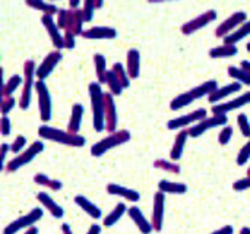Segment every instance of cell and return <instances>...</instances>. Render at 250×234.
<instances>
[{
	"mask_svg": "<svg viewBox=\"0 0 250 234\" xmlns=\"http://www.w3.org/2000/svg\"><path fill=\"white\" fill-rule=\"evenodd\" d=\"M218 88H220V86H218V82H217L215 79L207 81V82H204V84H201V85L192 88L190 91H186V92L177 95L176 98H173L171 103H170V108H171L173 111H176V110H180V108H183V107H188V106H190V104H192L193 101H196V100H201V98H204V97L212 95Z\"/></svg>",
	"mask_w": 250,
	"mask_h": 234,
	"instance_id": "6da1fadb",
	"label": "cell"
},
{
	"mask_svg": "<svg viewBox=\"0 0 250 234\" xmlns=\"http://www.w3.org/2000/svg\"><path fill=\"white\" fill-rule=\"evenodd\" d=\"M38 136L41 139L45 141H51L60 145H66V147H73V148H81L85 147L86 139L81 135H73L67 130H62L48 125H41L38 128Z\"/></svg>",
	"mask_w": 250,
	"mask_h": 234,
	"instance_id": "7a4b0ae2",
	"label": "cell"
},
{
	"mask_svg": "<svg viewBox=\"0 0 250 234\" xmlns=\"http://www.w3.org/2000/svg\"><path fill=\"white\" fill-rule=\"evenodd\" d=\"M89 100H91V111H92V126L95 132L105 130V119H104V92L100 82H91L88 86Z\"/></svg>",
	"mask_w": 250,
	"mask_h": 234,
	"instance_id": "3957f363",
	"label": "cell"
},
{
	"mask_svg": "<svg viewBox=\"0 0 250 234\" xmlns=\"http://www.w3.org/2000/svg\"><path fill=\"white\" fill-rule=\"evenodd\" d=\"M132 138L130 132L126 130V129H122V130H117L114 133H110L107 138L98 141L97 144H94L91 147V155L92 157H103L105 152H108L110 149L116 148V147H120L126 142H129Z\"/></svg>",
	"mask_w": 250,
	"mask_h": 234,
	"instance_id": "277c9868",
	"label": "cell"
},
{
	"mask_svg": "<svg viewBox=\"0 0 250 234\" xmlns=\"http://www.w3.org/2000/svg\"><path fill=\"white\" fill-rule=\"evenodd\" d=\"M35 76H37V67L34 60H26L23 63V85L22 92L19 97V107L22 110H28L31 100H32V89L35 88Z\"/></svg>",
	"mask_w": 250,
	"mask_h": 234,
	"instance_id": "5b68a950",
	"label": "cell"
},
{
	"mask_svg": "<svg viewBox=\"0 0 250 234\" xmlns=\"http://www.w3.org/2000/svg\"><path fill=\"white\" fill-rule=\"evenodd\" d=\"M44 151V142L41 141H35L34 144H31L22 154L16 155L15 158H12L7 164H6V173H15L19 169L28 166L38 154H41Z\"/></svg>",
	"mask_w": 250,
	"mask_h": 234,
	"instance_id": "8992f818",
	"label": "cell"
},
{
	"mask_svg": "<svg viewBox=\"0 0 250 234\" xmlns=\"http://www.w3.org/2000/svg\"><path fill=\"white\" fill-rule=\"evenodd\" d=\"M42 215H44L42 208H34L23 217H19L18 220L7 224L3 230V234H16L23 229H31L42 218Z\"/></svg>",
	"mask_w": 250,
	"mask_h": 234,
	"instance_id": "52a82bcc",
	"label": "cell"
},
{
	"mask_svg": "<svg viewBox=\"0 0 250 234\" xmlns=\"http://www.w3.org/2000/svg\"><path fill=\"white\" fill-rule=\"evenodd\" d=\"M229 123V117L227 114H212L211 117H207L204 120H201L199 123L190 126L188 129L189 132V138H199L202 136L205 132L214 129V128H220V126H227Z\"/></svg>",
	"mask_w": 250,
	"mask_h": 234,
	"instance_id": "ba28073f",
	"label": "cell"
},
{
	"mask_svg": "<svg viewBox=\"0 0 250 234\" xmlns=\"http://www.w3.org/2000/svg\"><path fill=\"white\" fill-rule=\"evenodd\" d=\"M35 92L38 95V107H40V117L44 123H47L53 116V103L48 86L44 81L35 82Z\"/></svg>",
	"mask_w": 250,
	"mask_h": 234,
	"instance_id": "9c48e42d",
	"label": "cell"
},
{
	"mask_svg": "<svg viewBox=\"0 0 250 234\" xmlns=\"http://www.w3.org/2000/svg\"><path fill=\"white\" fill-rule=\"evenodd\" d=\"M245 22H248V13L243 10L234 12L230 18H227L221 25L217 26L215 29V37L218 38H226L229 35H231L236 29H239Z\"/></svg>",
	"mask_w": 250,
	"mask_h": 234,
	"instance_id": "30bf717a",
	"label": "cell"
},
{
	"mask_svg": "<svg viewBox=\"0 0 250 234\" xmlns=\"http://www.w3.org/2000/svg\"><path fill=\"white\" fill-rule=\"evenodd\" d=\"M217 16H218V15H217V10H214V9L207 10V12L201 13L199 16H196V18L188 21L186 23H183V25H182V34H185V35H192V34H195L196 31H199V29L205 28L207 25H209L211 22H214V21L217 19Z\"/></svg>",
	"mask_w": 250,
	"mask_h": 234,
	"instance_id": "8fae6325",
	"label": "cell"
},
{
	"mask_svg": "<svg viewBox=\"0 0 250 234\" xmlns=\"http://www.w3.org/2000/svg\"><path fill=\"white\" fill-rule=\"evenodd\" d=\"M207 117H208V111H207L205 108H198V110H195V111H192V113H189V114H183V116H180V117H176V119L168 120L167 128H168L170 130L185 129V128L190 126V125H193V123H195V125L199 123L201 120H204V119H207Z\"/></svg>",
	"mask_w": 250,
	"mask_h": 234,
	"instance_id": "7c38bea8",
	"label": "cell"
},
{
	"mask_svg": "<svg viewBox=\"0 0 250 234\" xmlns=\"http://www.w3.org/2000/svg\"><path fill=\"white\" fill-rule=\"evenodd\" d=\"M104 119H105V130L110 133L117 132V107L114 103V95L110 92H104Z\"/></svg>",
	"mask_w": 250,
	"mask_h": 234,
	"instance_id": "4fadbf2b",
	"label": "cell"
},
{
	"mask_svg": "<svg viewBox=\"0 0 250 234\" xmlns=\"http://www.w3.org/2000/svg\"><path fill=\"white\" fill-rule=\"evenodd\" d=\"M62 59H63V54L59 50H54V51L48 53L42 59L40 66L37 67V78H38V81H45L53 73V70L56 69V66L60 63Z\"/></svg>",
	"mask_w": 250,
	"mask_h": 234,
	"instance_id": "5bb4252c",
	"label": "cell"
},
{
	"mask_svg": "<svg viewBox=\"0 0 250 234\" xmlns=\"http://www.w3.org/2000/svg\"><path fill=\"white\" fill-rule=\"evenodd\" d=\"M164 211H166V193L157 192L154 195V204H152V218L151 224L154 227V232L160 233L164 226Z\"/></svg>",
	"mask_w": 250,
	"mask_h": 234,
	"instance_id": "9a60e30c",
	"label": "cell"
},
{
	"mask_svg": "<svg viewBox=\"0 0 250 234\" xmlns=\"http://www.w3.org/2000/svg\"><path fill=\"white\" fill-rule=\"evenodd\" d=\"M41 22H42L48 37L51 38V43L56 47V50L60 51L62 48H64V35L60 34V28L57 26V22L54 21V16L42 15L41 16Z\"/></svg>",
	"mask_w": 250,
	"mask_h": 234,
	"instance_id": "2e32d148",
	"label": "cell"
},
{
	"mask_svg": "<svg viewBox=\"0 0 250 234\" xmlns=\"http://www.w3.org/2000/svg\"><path fill=\"white\" fill-rule=\"evenodd\" d=\"M248 104H250V91H248L243 95H239L227 103H221V104H215L212 107V114H229L233 110L246 107Z\"/></svg>",
	"mask_w": 250,
	"mask_h": 234,
	"instance_id": "e0dca14e",
	"label": "cell"
},
{
	"mask_svg": "<svg viewBox=\"0 0 250 234\" xmlns=\"http://www.w3.org/2000/svg\"><path fill=\"white\" fill-rule=\"evenodd\" d=\"M85 40H114L117 38V29L111 26H91L82 32Z\"/></svg>",
	"mask_w": 250,
	"mask_h": 234,
	"instance_id": "ac0fdd59",
	"label": "cell"
},
{
	"mask_svg": "<svg viewBox=\"0 0 250 234\" xmlns=\"http://www.w3.org/2000/svg\"><path fill=\"white\" fill-rule=\"evenodd\" d=\"M82 25H83L82 9H76V10H72V9H69V12H67V22H66L64 32L73 34L75 37H78V35H82V32H83V29H82Z\"/></svg>",
	"mask_w": 250,
	"mask_h": 234,
	"instance_id": "d6986e66",
	"label": "cell"
},
{
	"mask_svg": "<svg viewBox=\"0 0 250 234\" xmlns=\"http://www.w3.org/2000/svg\"><path fill=\"white\" fill-rule=\"evenodd\" d=\"M107 193L108 195H113V196H120L126 201H130V202H138L141 199V193L133 191V189H129L126 186H122V185H117V183H108L107 185Z\"/></svg>",
	"mask_w": 250,
	"mask_h": 234,
	"instance_id": "ffe728a7",
	"label": "cell"
},
{
	"mask_svg": "<svg viewBox=\"0 0 250 234\" xmlns=\"http://www.w3.org/2000/svg\"><path fill=\"white\" fill-rule=\"evenodd\" d=\"M37 201L47 210V213H50L51 217H54V218H63V215H64L63 208L47 192H40L37 195Z\"/></svg>",
	"mask_w": 250,
	"mask_h": 234,
	"instance_id": "44dd1931",
	"label": "cell"
},
{
	"mask_svg": "<svg viewBox=\"0 0 250 234\" xmlns=\"http://www.w3.org/2000/svg\"><path fill=\"white\" fill-rule=\"evenodd\" d=\"M127 214H129V217L132 218V221L136 224V227H138V230H139L141 233L142 234L152 233L154 227H152V224L145 218V215L142 214L141 208H138V207H130V208L127 210Z\"/></svg>",
	"mask_w": 250,
	"mask_h": 234,
	"instance_id": "7402d4cb",
	"label": "cell"
},
{
	"mask_svg": "<svg viewBox=\"0 0 250 234\" xmlns=\"http://www.w3.org/2000/svg\"><path fill=\"white\" fill-rule=\"evenodd\" d=\"M126 70L130 79H136L141 73V53L136 48H130L126 54Z\"/></svg>",
	"mask_w": 250,
	"mask_h": 234,
	"instance_id": "603a6c76",
	"label": "cell"
},
{
	"mask_svg": "<svg viewBox=\"0 0 250 234\" xmlns=\"http://www.w3.org/2000/svg\"><path fill=\"white\" fill-rule=\"evenodd\" d=\"M242 84L240 82H233V84H229V85H224V86H221V88H218L212 95H209L208 97V101L211 103V104H218L220 101H223L224 98H227V97H230V95H234L236 92H239L240 89H242Z\"/></svg>",
	"mask_w": 250,
	"mask_h": 234,
	"instance_id": "cb8c5ba5",
	"label": "cell"
},
{
	"mask_svg": "<svg viewBox=\"0 0 250 234\" xmlns=\"http://www.w3.org/2000/svg\"><path fill=\"white\" fill-rule=\"evenodd\" d=\"M83 106L76 103L73 104L72 107V111H70V117H69V122H67V132L73 133V135H79L78 132L81 130V126H82V117H83Z\"/></svg>",
	"mask_w": 250,
	"mask_h": 234,
	"instance_id": "d4e9b609",
	"label": "cell"
},
{
	"mask_svg": "<svg viewBox=\"0 0 250 234\" xmlns=\"http://www.w3.org/2000/svg\"><path fill=\"white\" fill-rule=\"evenodd\" d=\"M75 204L83 211L86 213L91 218L94 220H101L103 218V211L100 210V207H97L92 201H89L88 198L82 196V195H78L75 196Z\"/></svg>",
	"mask_w": 250,
	"mask_h": 234,
	"instance_id": "484cf974",
	"label": "cell"
},
{
	"mask_svg": "<svg viewBox=\"0 0 250 234\" xmlns=\"http://www.w3.org/2000/svg\"><path fill=\"white\" fill-rule=\"evenodd\" d=\"M188 138H189V132L188 130H180L174 139V144L171 147V151H170V158L171 161H179L182 157H183V152H185V147H186V142H188Z\"/></svg>",
	"mask_w": 250,
	"mask_h": 234,
	"instance_id": "4316f807",
	"label": "cell"
},
{
	"mask_svg": "<svg viewBox=\"0 0 250 234\" xmlns=\"http://www.w3.org/2000/svg\"><path fill=\"white\" fill-rule=\"evenodd\" d=\"M239 48L234 44H223V45H217L214 48L209 50V57L212 59H226V57H233L237 56Z\"/></svg>",
	"mask_w": 250,
	"mask_h": 234,
	"instance_id": "83f0119b",
	"label": "cell"
},
{
	"mask_svg": "<svg viewBox=\"0 0 250 234\" xmlns=\"http://www.w3.org/2000/svg\"><path fill=\"white\" fill-rule=\"evenodd\" d=\"M158 191L163 193H171V195H185L188 192V185L179 183V182H170V180H161L158 183Z\"/></svg>",
	"mask_w": 250,
	"mask_h": 234,
	"instance_id": "f1b7e54d",
	"label": "cell"
},
{
	"mask_svg": "<svg viewBox=\"0 0 250 234\" xmlns=\"http://www.w3.org/2000/svg\"><path fill=\"white\" fill-rule=\"evenodd\" d=\"M21 85H23V78H22L21 75H12L6 82L1 85V92H0L1 98H4V97H13L12 94H13Z\"/></svg>",
	"mask_w": 250,
	"mask_h": 234,
	"instance_id": "f546056e",
	"label": "cell"
},
{
	"mask_svg": "<svg viewBox=\"0 0 250 234\" xmlns=\"http://www.w3.org/2000/svg\"><path fill=\"white\" fill-rule=\"evenodd\" d=\"M34 182L42 188H47L50 191H54V192H59L63 189V183L60 180H56V179H51L48 177L47 174H42V173H37L34 174Z\"/></svg>",
	"mask_w": 250,
	"mask_h": 234,
	"instance_id": "4dcf8cb0",
	"label": "cell"
},
{
	"mask_svg": "<svg viewBox=\"0 0 250 234\" xmlns=\"http://www.w3.org/2000/svg\"><path fill=\"white\" fill-rule=\"evenodd\" d=\"M126 213H127V207H126L123 202H119V204L113 208V211L103 220V226H104V227H113L114 224H117V221H120V218H122Z\"/></svg>",
	"mask_w": 250,
	"mask_h": 234,
	"instance_id": "1f68e13d",
	"label": "cell"
},
{
	"mask_svg": "<svg viewBox=\"0 0 250 234\" xmlns=\"http://www.w3.org/2000/svg\"><path fill=\"white\" fill-rule=\"evenodd\" d=\"M94 60V66H95V73H97V82L100 84H105V79H107V60H105V56L97 53L94 54L92 57Z\"/></svg>",
	"mask_w": 250,
	"mask_h": 234,
	"instance_id": "d6a6232c",
	"label": "cell"
},
{
	"mask_svg": "<svg viewBox=\"0 0 250 234\" xmlns=\"http://www.w3.org/2000/svg\"><path fill=\"white\" fill-rule=\"evenodd\" d=\"M25 3H26V6H29V7L42 12V15H51V16H54V15H57L59 10H60L56 4L47 3V1H42V0H26Z\"/></svg>",
	"mask_w": 250,
	"mask_h": 234,
	"instance_id": "836d02e7",
	"label": "cell"
},
{
	"mask_svg": "<svg viewBox=\"0 0 250 234\" xmlns=\"http://www.w3.org/2000/svg\"><path fill=\"white\" fill-rule=\"evenodd\" d=\"M250 35V21L248 22H245L239 29H236L231 35H229V37H226L224 38V44H237L239 41H242V40H245L246 37H249Z\"/></svg>",
	"mask_w": 250,
	"mask_h": 234,
	"instance_id": "e575fe53",
	"label": "cell"
},
{
	"mask_svg": "<svg viewBox=\"0 0 250 234\" xmlns=\"http://www.w3.org/2000/svg\"><path fill=\"white\" fill-rule=\"evenodd\" d=\"M105 85L108 86V91H110V94H113V95H122V92H123V85H122V82L117 79V76H116V73L113 72V70H108L107 72V79H105Z\"/></svg>",
	"mask_w": 250,
	"mask_h": 234,
	"instance_id": "d590c367",
	"label": "cell"
},
{
	"mask_svg": "<svg viewBox=\"0 0 250 234\" xmlns=\"http://www.w3.org/2000/svg\"><path fill=\"white\" fill-rule=\"evenodd\" d=\"M229 76L233 78L236 82H240L242 85H249L250 86V75L243 70L242 67H237V66H229Z\"/></svg>",
	"mask_w": 250,
	"mask_h": 234,
	"instance_id": "8d00e7d4",
	"label": "cell"
},
{
	"mask_svg": "<svg viewBox=\"0 0 250 234\" xmlns=\"http://www.w3.org/2000/svg\"><path fill=\"white\" fill-rule=\"evenodd\" d=\"M152 166L155 169H158V170H164V171L171 173V174H180V171H182L180 166L176 161H167V160H163V158L155 160Z\"/></svg>",
	"mask_w": 250,
	"mask_h": 234,
	"instance_id": "74e56055",
	"label": "cell"
},
{
	"mask_svg": "<svg viewBox=\"0 0 250 234\" xmlns=\"http://www.w3.org/2000/svg\"><path fill=\"white\" fill-rule=\"evenodd\" d=\"M111 70L116 73V76H117V79L122 82V85H123V88L126 89V88H129V85H130V78H129V75H127V70H126V67L122 64V63H114L113 64V67H111Z\"/></svg>",
	"mask_w": 250,
	"mask_h": 234,
	"instance_id": "f35d334b",
	"label": "cell"
},
{
	"mask_svg": "<svg viewBox=\"0 0 250 234\" xmlns=\"http://www.w3.org/2000/svg\"><path fill=\"white\" fill-rule=\"evenodd\" d=\"M82 16H83V22H91L94 19V12L97 10L95 9V4H94V0H86L83 1L82 4Z\"/></svg>",
	"mask_w": 250,
	"mask_h": 234,
	"instance_id": "ab89813d",
	"label": "cell"
},
{
	"mask_svg": "<svg viewBox=\"0 0 250 234\" xmlns=\"http://www.w3.org/2000/svg\"><path fill=\"white\" fill-rule=\"evenodd\" d=\"M237 125H239V129H240L242 135H243L245 138L250 139V122L249 117H248L245 113H242V114L237 116Z\"/></svg>",
	"mask_w": 250,
	"mask_h": 234,
	"instance_id": "60d3db41",
	"label": "cell"
},
{
	"mask_svg": "<svg viewBox=\"0 0 250 234\" xmlns=\"http://www.w3.org/2000/svg\"><path fill=\"white\" fill-rule=\"evenodd\" d=\"M15 104H16V100L13 97H4L1 98V103H0V111L3 116H7L13 108H15Z\"/></svg>",
	"mask_w": 250,
	"mask_h": 234,
	"instance_id": "b9f144b4",
	"label": "cell"
},
{
	"mask_svg": "<svg viewBox=\"0 0 250 234\" xmlns=\"http://www.w3.org/2000/svg\"><path fill=\"white\" fill-rule=\"evenodd\" d=\"M25 147H26V138L23 135H18L15 138V141L10 144V151L13 154H18L19 155V152H22Z\"/></svg>",
	"mask_w": 250,
	"mask_h": 234,
	"instance_id": "7bdbcfd3",
	"label": "cell"
},
{
	"mask_svg": "<svg viewBox=\"0 0 250 234\" xmlns=\"http://www.w3.org/2000/svg\"><path fill=\"white\" fill-rule=\"evenodd\" d=\"M231 136H233V128L231 126H223V129L218 133V142H220V145H223V147L227 145L230 142Z\"/></svg>",
	"mask_w": 250,
	"mask_h": 234,
	"instance_id": "ee69618b",
	"label": "cell"
},
{
	"mask_svg": "<svg viewBox=\"0 0 250 234\" xmlns=\"http://www.w3.org/2000/svg\"><path fill=\"white\" fill-rule=\"evenodd\" d=\"M250 160V139L243 145V148L240 149L239 155H237V164L239 166H246V163Z\"/></svg>",
	"mask_w": 250,
	"mask_h": 234,
	"instance_id": "f6af8a7d",
	"label": "cell"
},
{
	"mask_svg": "<svg viewBox=\"0 0 250 234\" xmlns=\"http://www.w3.org/2000/svg\"><path fill=\"white\" fill-rule=\"evenodd\" d=\"M10 132H12V122L7 116H3L0 122V133L1 136H9Z\"/></svg>",
	"mask_w": 250,
	"mask_h": 234,
	"instance_id": "bcb514c9",
	"label": "cell"
},
{
	"mask_svg": "<svg viewBox=\"0 0 250 234\" xmlns=\"http://www.w3.org/2000/svg\"><path fill=\"white\" fill-rule=\"evenodd\" d=\"M233 189H234L236 192H243V191L250 189V176L243 177V179L234 182V183H233Z\"/></svg>",
	"mask_w": 250,
	"mask_h": 234,
	"instance_id": "7dc6e473",
	"label": "cell"
},
{
	"mask_svg": "<svg viewBox=\"0 0 250 234\" xmlns=\"http://www.w3.org/2000/svg\"><path fill=\"white\" fill-rule=\"evenodd\" d=\"M67 12H69V9H60V10H59V13H57V19H56V22H57V26H59L60 29H64V28H66V22H67Z\"/></svg>",
	"mask_w": 250,
	"mask_h": 234,
	"instance_id": "c3c4849f",
	"label": "cell"
},
{
	"mask_svg": "<svg viewBox=\"0 0 250 234\" xmlns=\"http://www.w3.org/2000/svg\"><path fill=\"white\" fill-rule=\"evenodd\" d=\"M76 45V37L73 34L64 32V48L67 50H73Z\"/></svg>",
	"mask_w": 250,
	"mask_h": 234,
	"instance_id": "681fc988",
	"label": "cell"
},
{
	"mask_svg": "<svg viewBox=\"0 0 250 234\" xmlns=\"http://www.w3.org/2000/svg\"><path fill=\"white\" fill-rule=\"evenodd\" d=\"M9 151H10V145L1 144V147H0V158H1V166H0V169H1V170H6V155H7Z\"/></svg>",
	"mask_w": 250,
	"mask_h": 234,
	"instance_id": "f907efd6",
	"label": "cell"
},
{
	"mask_svg": "<svg viewBox=\"0 0 250 234\" xmlns=\"http://www.w3.org/2000/svg\"><path fill=\"white\" fill-rule=\"evenodd\" d=\"M211 234H234V229L231 226H224L223 229L215 230V232H212Z\"/></svg>",
	"mask_w": 250,
	"mask_h": 234,
	"instance_id": "816d5d0a",
	"label": "cell"
},
{
	"mask_svg": "<svg viewBox=\"0 0 250 234\" xmlns=\"http://www.w3.org/2000/svg\"><path fill=\"white\" fill-rule=\"evenodd\" d=\"M101 230H103V227L100 224H92L86 234H101Z\"/></svg>",
	"mask_w": 250,
	"mask_h": 234,
	"instance_id": "f5cc1de1",
	"label": "cell"
},
{
	"mask_svg": "<svg viewBox=\"0 0 250 234\" xmlns=\"http://www.w3.org/2000/svg\"><path fill=\"white\" fill-rule=\"evenodd\" d=\"M79 0H70L69 1V9H72V10H76V9H81L79 7Z\"/></svg>",
	"mask_w": 250,
	"mask_h": 234,
	"instance_id": "db71d44e",
	"label": "cell"
},
{
	"mask_svg": "<svg viewBox=\"0 0 250 234\" xmlns=\"http://www.w3.org/2000/svg\"><path fill=\"white\" fill-rule=\"evenodd\" d=\"M240 67H242L243 70H246V72L250 75V62H248V60H243V62L240 63Z\"/></svg>",
	"mask_w": 250,
	"mask_h": 234,
	"instance_id": "11a10c76",
	"label": "cell"
},
{
	"mask_svg": "<svg viewBox=\"0 0 250 234\" xmlns=\"http://www.w3.org/2000/svg\"><path fill=\"white\" fill-rule=\"evenodd\" d=\"M62 233L73 234V232H72V229H70V226H69V224H63V226H62Z\"/></svg>",
	"mask_w": 250,
	"mask_h": 234,
	"instance_id": "9f6ffc18",
	"label": "cell"
},
{
	"mask_svg": "<svg viewBox=\"0 0 250 234\" xmlns=\"http://www.w3.org/2000/svg\"><path fill=\"white\" fill-rule=\"evenodd\" d=\"M23 234H38V229L34 226V227H31V229H26V232Z\"/></svg>",
	"mask_w": 250,
	"mask_h": 234,
	"instance_id": "6f0895ef",
	"label": "cell"
},
{
	"mask_svg": "<svg viewBox=\"0 0 250 234\" xmlns=\"http://www.w3.org/2000/svg\"><path fill=\"white\" fill-rule=\"evenodd\" d=\"M94 4H95V9H101L103 4H104V1L103 0H94Z\"/></svg>",
	"mask_w": 250,
	"mask_h": 234,
	"instance_id": "680465c9",
	"label": "cell"
},
{
	"mask_svg": "<svg viewBox=\"0 0 250 234\" xmlns=\"http://www.w3.org/2000/svg\"><path fill=\"white\" fill-rule=\"evenodd\" d=\"M240 234H250V229L249 227H243V229L240 230Z\"/></svg>",
	"mask_w": 250,
	"mask_h": 234,
	"instance_id": "91938a15",
	"label": "cell"
},
{
	"mask_svg": "<svg viewBox=\"0 0 250 234\" xmlns=\"http://www.w3.org/2000/svg\"><path fill=\"white\" fill-rule=\"evenodd\" d=\"M246 50H248V51L250 53V43H248V45H246Z\"/></svg>",
	"mask_w": 250,
	"mask_h": 234,
	"instance_id": "94428289",
	"label": "cell"
},
{
	"mask_svg": "<svg viewBox=\"0 0 250 234\" xmlns=\"http://www.w3.org/2000/svg\"><path fill=\"white\" fill-rule=\"evenodd\" d=\"M248 176H250V167H249V170H248Z\"/></svg>",
	"mask_w": 250,
	"mask_h": 234,
	"instance_id": "6125c7cd",
	"label": "cell"
}]
</instances>
